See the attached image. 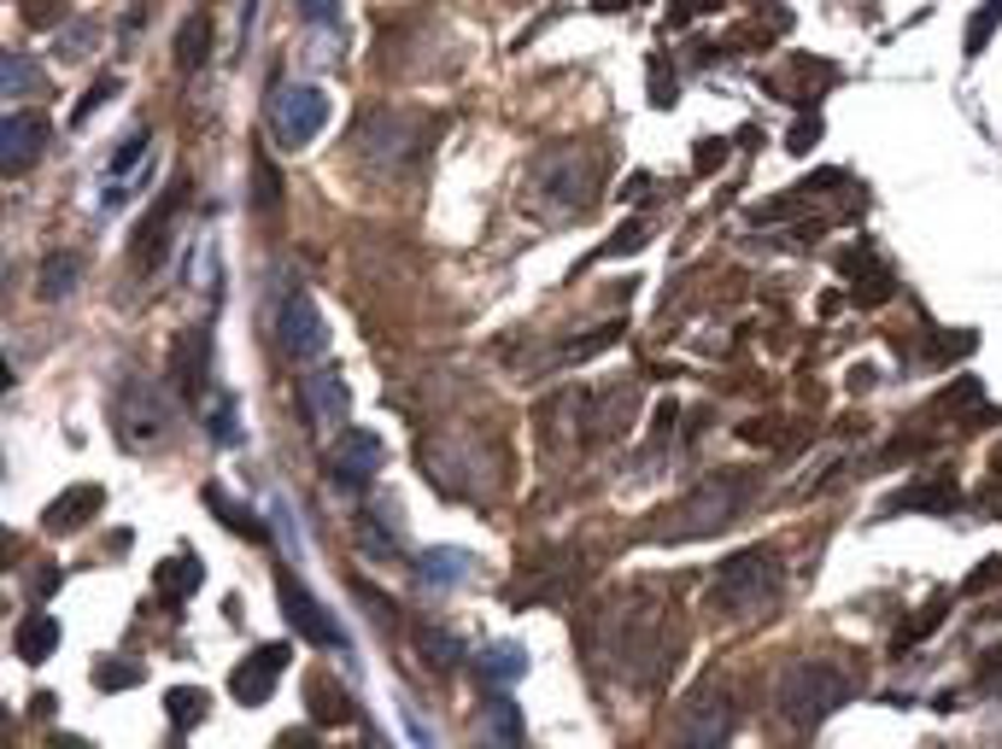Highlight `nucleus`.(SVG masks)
<instances>
[{"mask_svg":"<svg viewBox=\"0 0 1002 749\" xmlns=\"http://www.w3.org/2000/svg\"><path fill=\"white\" fill-rule=\"evenodd\" d=\"M774 592H780V562H774V551H739V556H727L722 568H715V579H709V597L722 603L727 615L768 609Z\"/></svg>","mask_w":1002,"mask_h":749,"instance_id":"nucleus-3","label":"nucleus"},{"mask_svg":"<svg viewBox=\"0 0 1002 749\" xmlns=\"http://www.w3.org/2000/svg\"><path fill=\"white\" fill-rule=\"evenodd\" d=\"M35 59L30 53H7V65H0V82H7V94H30L35 89Z\"/></svg>","mask_w":1002,"mask_h":749,"instance_id":"nucleus-25","label":"nucleus"},{"mask_svg":"<svg viewBox=\"0 0 1002 749\" xmlns=\"http://www.w3.org/2000/svg\"><path fill=\"white\" fill-rule=\"evenodd\" d=\"M358 597L370 603V620H376V627H393V603H387V597H376L370 586H358Z\"/></svg>","mask_w":1002,"mask_h":749,"instance_id":"nucleus-35","label":"nucleus"},{"mask_svg":"<svg viewBox=\"0 0 1002 749\" xmlns=\"http://www.w3.org/2000/svg\"><path fill=\"white\" fill-rule=\"evenodd\" d=\"M722 158H727V147H722V141H704V147H698V171H715V164H722Z\"/></svg>","mask_w":1002,"mask_h":749,"instance_id":"nucleus-37","label":"nucleus"},{"mask_svg":"<svg viewBox=\"0 0 1002 749\" xmlns=\"http://www.w3.org/2000/svg\"><path fill=\"white\" fill-rule=\"evenodd\" d=\"M950 504H955V486H950V481H932V486L897 492L891 504H886V515H897V510H950Z\"/></svg>","mask_w":1002,"mask_h":749,"instance_id":"nucleus-20","label":"nucleus"},{"mask_svg":"<svg viewBox=\"0 0 1002 749\" xmlns=\"http://www.w3.org/2000/svg\"><path fill=\"white\" fill-rule=\"evenodd\" d=\"M487 732H493L499 743H522V715H517V702H504V697L487 702Z\"/></svg>","mask_w":1002,"mask_h":749,"instance_id":"nucleus-23","label":"nucleus"},{"mask_svg":"<svg viewBox=\"0 0 1002 749\" xmlns=\"http://www.w3.org/2000/svg\"><path fill=\"white\" fill-rule=\"evenodd\" d=\"M294 7L311 18V24H329V18H335V0H294Z\"/></svg>","mask_w":1002,"mask_h":749,"instance_id":"nucleus-36","label":"nucleus"},{"mask_svg":"<svg viewBox=\"0 0 1002 749\" xmlns=\"http://www.w3.org/2000/svg\"><path fill=\"white\" fill-rule=\"evenodd\" d=\"M206 504L223 515V527H235V533H247V538H264V527H258V522H253V515L241 510V504H229V497H223L217 486H206Z\"/></svg>","mask_w":1002,"mask_h":749,"instance_id":"nucleus-24","label":"nucleus"},{"mask_svg":"<svg viewBox=\"0 0 1002 749\" xmlns=\"http://www.w3.org/2000/svg\"><path fill=\"white\" fill-rule=\"evenodd\" d=\"M422 656H434V668H458V656H463V644H458L452 633H440V627H428V633H422Z\"/></svg>","mask_w":1002,"mask_h":749,"instance_id":"nucleus-26","label":"nucleus"},{"mask_svg":"<svg viewBox=\"0 0 1002 749\" xmlns=\"http://www.w3.org/2000/svg\"><path fill=\"white\" fill-rule=\"evenodd\" d=\"M299 392H305V404H311L317 422H329V428H340L346 415H352V392H346V381L335 369H311L299 381Z\"/></svg>","mask_w":1002,"mask_h":749,"instance_id":"nucleus-11","label":"nucleus"},{"mask_svg":"<svg viewBox=\"0 0 1002 749\" xmlns=\"http://www.w3.org/2000/svg\"><path fill=\"white\" fill-rule=\"evenodd\" d=\"M276 335H282V351H288V358H299V363H311V358H323V351H329V328H323V310L305 299V294H288V299H282V310H276Z\"/></svg>","mask_w":1002,"mask_h":749,"instance_id":"nucleus-6","label":"nucleus"},{"mask_svg":"<svg viewBox=\"0 0 1002 749\" xmlns=\"http://www.w3.org/2000/svg\"><path fill=\"white\" fill-rule=\"evenodd\" d=\"M850 697H856V674L832 668V661H797L780 679V715L791 726H821Z\"/></svg>","mask_w":1002,"mask_h":749,"instance_id":"nucleus-2","label":"nucleus"},{"mask_svg":"<svg viewBox=\"0 0 1002 749\" xmlns=\"http://www.w3.org/2000/svg\"><path fill=\"white\" fill-rule=\"evenodd\" d=\"M727 726H733V720H727L722 709H709V697H698V715L686 720V738H692V743H722Z\"/></svg>","mask_w":1002,"mask_h":749,"instance_id":"nucleus-22","label":"nucleus"},{"mask_svg":"<svg viewBox=\"0 0 1002 749\" xmlns=\"http://www.w3.org/2000/svg\"><path fill=\"white\" fill-rule=\"evenodd\" d=\"M100 510H106V492L100 486H71L42 510V527L48 533H76V527H89V515H100Z\"/></svg>","mask_w":1002,"mask_h":749,"instance_id":"nucleus-12","label":"nucleus"},{"mask_svg":"<svg viewBox=\"0 0 1002 749\" xmlns=\"http://www.w3.org/2000/svg\"><path fill=\"white\" fill-rule=\"evenodd\" d=\"M305 697H311V715H317V720H335V726L352 720V697H346L340 685H329V679H311V685H305Z\"/></svg>","mask_w":1002,"mask_h":749,"instance_id":"nucleus-18","label":"nucleus"},{"mask_svg":"<svg viewBox=\"0 0 1002 749\" xmlns=\"http://www.w3.org/2000/svg\"><path fill=\"white\" fill-rule=\"evenodd\" d=\"M996 24H1002V0H991V7H979V12H973V24H968V53H979V48H985V35H991Z\"/></svg>","mask_w":1002,"mask_h":749,"instance_id":"nucleus-27","label":"nucleus"},{"mask_svg":"<svg viewBox=\"0 0 1002 749\" xmlns=\"http://www.w3.org/2000/svg\"><path fill=\"white\" fill-rule=\"evenodd\" d=\"M463 574H469V556L452 551V545H434L422 556V579H428V586H458Z\"/></svg>","mask_w":1002,"mask_h":749,"instance_id":"nucleus-17","label":"nucleus"},{"mask_svg":"<svg viewBox=\"0 0 1002 749\" xmlns=\"http://www.w3.org/2000/svg\"><path fill=\"white\" fill-rule=\"evenodd\" d=\"M476 674L493 685V691H504V685H517L528 674V650H522V644H493V650L476 661Z\"/></svg>","mask_w":1002,"mask_h":749,"instance_id":"nucleus-15","label":"nucleus"},{"mask_svg":"<svg viewBox=\"0 0 1002 749\" xmlns=\"http://www.w3.org/2000/svg\"><path fill=\"white\" fill-rule=\"evenodd\" d=\"M276 597H282V620L305 638V644H317V650H346V633L335 627L329 615H323V603L299 586L294 574H282L276 579Z\"/></svg>","mask_w":1002,"mask_h":749,"instance_id":"nucleus-5","label":"nucleus"},{"mask_svg":"<svg viewBox=\"0 0 1002 749\" xmlns=\"http://www.w3.org/2000/svg\"><path fill=\"white\" fill-rule=\"evenodd\" d=\"M288 644H258V650L241 661V668L229 674V691L247 702V709H258V702H270V691H276V674L288 668Z\"/></svg>","mask_w":1002,"mask_h":749,"instance_id":"nucleus-9","label":"nucleus"},{"mask_svg":"<svg viewBox=\"0 0 1002 749\" xmlns=\"http://www.w3.org/2000/svg\"><path fill=\"white\" fill-rule=\"evenodd\" d=\"M135 679H141V668H130V661H100L94 668L100 691H124V685H135Z\"/></svg>","mask_w":1002,"mask_h":749,"instance_id":"nucleus-28","label":"nucleus"},{"mask_svg":"<svg viewBox=\"0 0 1002 749\" xmlns=\"http://www.w3.org/2000/svg\"><path fill=\"white\" fill-rule=\"evenodd\" d=\"M200 579H206L200 556H171V562H159L153 586H159V597H165V603H182V597H194V592H200Z\"/></svg>","mask_w":1002,"mask_h":749,"instance_id":"nucleus-14","label":"nucleus"},{"mask_svg":"<svg viewBox=\"0 0 1002 749\" xmlns=\"http://www.w3.org/2000/svg\"><path fill=\"white\" fill-rule=\"evenodd\" d=\"M381 456H387V445L376 440V433L340 428V433H335V451H329V481H335L340 492H364V486L376 481Z\"/></svg>","mask_w":1002,"mask_h":749,"instance_id":"nucleus-4","label":"nucleus"},{"mask_svg":"<svg viewBox=\"0 0 1002 749\" xmlns=\"http://www.w3.org/2000/svg\"><path fill=\"white\" fill-rule=\"evenodd\" d=\"M640 246H645V223H627V228H622V240H610L604 253L616 258V253H640Z\"/></svg>","mask_w":1002,"mask_h":749,"instance_id":"nucleus-34","label":"nucleus"},{"mask_svg":"<svg viewBox=\"0 0 1002 749\" xmlns=\"http://www.w3.org/2000/svg\"><path fill=\"white\" fill-rule=\"evenodd\" d=\"M112 94H117V76H100V82H94V89L83 94V106H76V117H71V123H89V117H94L100 106H106V100H112Z\"/></svg>","mask_w":1002,"mask_h":749,"instance_id":"nucleus-30","label":"nucleus"},{"mask_svg":"<svg viewBox=\"0 0 1002 749\" xmlns=\"http://www.w3.org/2000/svg\"><path fill=\"white\" fill-rule=\"evenodd\" d=\"M147 141H153L147 130H130V135H124V147H117V153H112V164H106V171H112V176H124V171H130V164H135L141 153H147Z\"/></svg>","mask_w":1002,"mask_h":749,"instance_id":"nucleus-29","label":"nucleus"},{"mask_svg":"<svg viewBox=\"0 0 1002 749\" xmlns=\"http://www.w3.org/2000/svg\"><path fill=\"white\" fill-rule=\"evenodd\" d=\"M165 709H171V720H176V732H188V726H200L206 720V691H188V685H176V691L165 697Z\"/></svg>","mask_w":1002,"mask_h":749,"instance_id":"nucleus-21","label":"nucleus"},{"mask_svg":"<svg viewBox=\"0 0 1002 749\" xmlns=\"http://www.w3.org/2000/svg\"><path fill=\"white\" fill-rule=\"evenodd\" d=\"M750 474H715L709 486H698L692 497L668 510V522L651 527V538H663V545H681V538H704V533H722L727 522H739V510L750 504Z\"/></svg>","mask_w":1002,"mask_h":749,"instance_id":"nucleus-1","label":"nucleus"},{"mask_svg":"<svg viewBox=\"0 0 1002 749\" xmlns=\"http://www.w3.org/2000/svg\"><path fill=\"white\" fill-rule=\"evenodd\" d=\"M206 48H212V18H188V24L176 30V65L182 71L206 65Z\"/></svg>","mask_w":1002,"mask_h":749,"instance_id":"nucleus-16","label":"nucleus"},{"mask_svg":"<svg viewBox=\"0 0 1002 749\" xmlns=\"http://www.w3.org/2000/svg\"><path fill=\"white\" fill-rule=\"evenodd\" d=\"M206 428H212V440H217V445H235V399H217Z\"/></svg>","mask_w":1002,"mask_h":749,"instance_id":"nucleus-31","label":"nucleus"},{"mask_svg":"<svg viewBox=\"0 0 1002 749\" xmlns=\"http://www.w3.org/2000/svg\"><path fill=\"white\" fill-rule=\"evenodd\" d=\"M165 404H159V392L153 387H141V381H130L124 387V399H117V433H124V445H153V440H165Z\"/></svg>","mask_w":1002,"mask_h":749,"instance_id":"nucleus-8","label":"nucleus"},{"mask_svg":"<svg viewBox=\"0 0 1002 749\" xmlns=\"http://www.w3.org/2000/svg\"><path fill=\"white\" fill-rule=\"evenodd\" d=\"M276 141L282 147H305V141H311L323 123H329V94L323 89H288V94H276Z\"/></svg>","mask_w":1002,"mask_h":749,"instance_id":"nucleus-7","label":"nucleus"},{"mask_svg":"<svg viewBox=\"0 0 1002 749\" xmlns=\"http://www.w3.org/2000/svg\"><path fill=\"white\" fill-rule=\"evenodd\" d=\"M48 141H53V123L42 112H12L7 130H0V164H7L12 176L30 171V164L48 153Z\"/></svg>","mask_w":1002,"mask_h":749,"instance_id":"nucleus-10","label":"nucleus"},{"mask_svg":"<svg viewBox=\"0 0 1002 749\" xmlns=\"http://www.w3.org/2000/svg\"><path fill=\"white\" fill-rule=\"evenodd\" d=\"M12 644H18V661H30V668H35V661H48V656L59 650V620L35 609V615H24V620H18Z\"/></svg>","mask_w":1002,"mask_h":749,"instance_id":"nucleus-13","label":"nucleus"},{"mask_svg":"<svg viewBox=\"0 0 1002 749\" xmlns=\"http://www.w3.org/2000/svg\"><path fill=\"white\" fill-rule=\"evenodd\" d=\"M845 269H862V253H845ZM886 294H891V276H886V269H868V294H862V299L879 305Z\"/></svg>","mask_w":1002,"mask_h":749,"instance_id":"nucleus-32","label":"nucleus"},{"mask_svg":"<svg viewBox=\"0 0 1002 749\" xmlns=\"http://www.w3.org/2000/svg\"><path fill=\"white\" fill-rule=\"evenodd\" d=\"M76 276H83V264H76L71 253H53L48 264H42V299H71V287H76Z\"/></svg>","mask_w":1002,"mask_h":749,"instance_id":"nucleus-19","label":"nucleus"},{"mask_svg":"<svg viewBox=\"0 0 1002 749\" xmlns=\"http://www.w3.org/2000/svg\"><path fill=\"white\" fill-rule=\"evenodd\" d=\"M815 141H821V117H804V123H797V130H791V141H786V147H791V153H809Z\"/></svg>","mask_w":1002,"mask_h":749,"instance_id":"nucleus-33","label":"nucleus"}]
</instances>
